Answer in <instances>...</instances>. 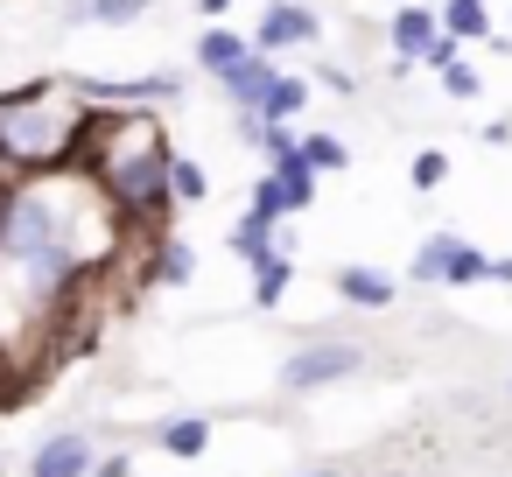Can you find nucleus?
<instances>
[{"label":"nucleus","mask_w":512,"mask_h":477,"mask_svg":"<svg viewBox=\"0 0 512 477\" xmlns=\"http://www.w3.org/2000/svg\"><path fill=\"white\" fill-rule=\"evenodd\" d=\"M449 57H463V43H456V36H442V29H435V36H428V50H421V57H414V64H435V71H442V64H449Z\"/></svg>","instance_id":"22"},{"label":"nucleus","mask_w":512,"mask_h":477,"mask_svg":"<svg viewBox=\"0 0 512 477\" xmlns=\"http://www.w3.org/2000/svg\"><path fill=\"white\" fill-rule=\"evenodd\" d=\"M491 281H505V288H512V253H498V260H491Z\"/></svg>","instance_id":"24"},{"label":"nucleus","mask_w":512,"mask_h":477,"mask_svg":"<svg viewBox=\"0 0 512 477\" xmlns=\"http://www.w3.org/2000/svg\"><path fill=\"white\" fill-rule=\"evenodd\" d=\"M246 267H253V309H281L288 288H295V274H302V260H295L288 246H267V253H253Z\"/></svg>","instance_id":"7"},{"label":"nucleus","mask_w":512,"mask_h":477,"mask_svg":"<svg viewBox=\"0 0 512 477\" xmlns=\"http://www.w3.org/2000/svg\"><path fill=\"white\" fill-rule=\"evenodd\" d=\"M267 176H274V190H281V204H288V218L316 204V169L302 162V148H281V155L267 162Z\"/></svg>","instance_id":"10"},{"label":"nucleus","mask_w":512,"mask_h":477,"mask_svg":"<svg viewBox=\"0 0 512 477\" xmlns=\"http://www.w3.org/2000/svg\"><path fill=\"white\" fill-rule=\"evenodd\" d=\"M169 197H176V204H204V197H211V176H204L190 155H169Z\"/></svg>","instance_id":"16"},{"label":"nucleus","mask_w":512,"mask_h":477,"mask_svg":"<svg viewBox=\"0 0 512 477\" xmlns=\"http://www.w3.org/2000/svg\"><path fill=\"white\" fill-rule=\"evenodd\" d=\"M414 281H428V288L491 281V253L470 246V239H456V232H435V239H421V253H414Z\"/></svg>","instance_id":"2"},{"label":"nucleus","mask_w":512,"mask_h":477,"mask_svg":"<svg viewBox=\"0 0 512 477\" xmlns=\"http://www.w3.org/2000/svg\"><path fill=\"white\" fill-rule=\"evenodd\" d=\"M197 8H204V15H211V22H218V15H225V8H239V0H197Z\"/></svg>","instance_id":"25"},{"label":"nucleus","mask_w":512,"mask_h":477,"mask_svg":"<svg viewBox=\"0 0 512 477\" xmlns=\"http://www.w3.org/2000/svg\"><path fill=\"white\" fill-rule=\"evenodd\" d=\"M316 36H323V22H316L309 0H274L246 43H253L260 57H281V50H302V43H316Z\"/></svg>","instance_id":"5"},{"label":"nucleus","mask_w":512,"mask_h":477,"mask_svg":"<svg viewBox=\"0 0 512 477\" xmlns=\"http://www.w3.org/2000/svg\"><path fill=\"white\" fill-rule=\"evenodd\" d=\"M295 148H302V162H309L316 176H330V169H344V162H351V148H344L337 134H302Z\"/></svg>","instance_id":"18"},{"label":"nucleus","mask_w":512,"mask_h":477,"mask_svg":"<svg viewBox=\"0 0 512 477\" xmlns=\"http://www.w3.org/2000/svg\"><path fill=\"white\" fill-rule=\"evenodd\" d=\"M162 449H169V456H204V449H211V421H197V414L169 421V428H162Z\"/></svg>","instance_id":"17"},{"label":"nucleus","mask_w":512,"mask_h":477,"mask_svg":"<svg viewBox=\"0 0 512 477\" xmlns=\"http://www.w3.org/2000/svg\"><path fill=\"white\" fill-rule=\"evenodd\" d=\"M281 218H288V204H281L274 176H260V183H253V204H246V218L232 225V253H239V260L267 253V246H274V225H281Z\"/></svg>","instance_id":"6"},{"label":"nucleus","mask_w":512,"mask_h":477,"mask_svg":"<svg viewBox=\"0 0 512 477\" xmlns=\"http://www.w3.org/2000/svg\"><path fill=\"white\" fill-rule=\"evenodd\" d=\"M442 176H449V155H442V148H421V155H414V190H435Z\"/></svg>","instance_id":"21"},{"label":"nucleus","mask_w":512,"mask_h":477,"mask_svg":"<svg viewBox=\"0 0 512 477\" xmlns=\"http://www.w3.org/2000/svg\"><path fill=\"white\" fill-rule=\"evenodd\" d=\"M386 36H393V57L414 64V57L428 50V36H435V15H428V8H400V15L386 22Z\"/></svg>","instance_id":"13"},{"label":"nucleus","mask_w":512,"mask_h":477,"mask_svg":"<svg viewBox=\"0 0 512 477\" xmlns=\"http://www.w3.org/2000/svg\"><path fill=\"white\" fill-rule=\"evenodd\" d=\"M337 295L344 302H358V309H386L393 302V274H379V267H337Z\"/></svg>","instance_id":"11"},{"label":"nucleus","mask_w":512,"mask_h":477,"mask_svg":"<svg viewBox=\"0 0 512 477\" xmlns=\"http://www.w3.org/2000/svg\"><path fill=\"white\" fill-rule=\"evenodd\" d=\"M302 106H309V78L274 71V85H267V99H260V113H253V120H295Z\"/></svg>","instance_id":"15"},{"label":"nucleus","mask_w":512,"mask_h":477,"mask_svg":"<svg viewBox=\"0 0 512 477\" xmlns=\"http://www.w3.org/2000/svg\"><path fill=\"white\" fill-rule=\"evenodd\" d=\"M442 92H449V99H477V92H484V78H477V64H463V57H449V64H442Z\"/></svg>","instance_id":"20"},{"label":"nucleus","mask_w":512,"mask_h":477,"mask_svg":"<svg viewBox=\"0 0 512 477\" xmlns=\"http://www.w3.org/2000/svg\"><path fill=\"white\" fill-rule=\"evenodd\" d=\"M78 113H85V99H78L71 85H50V78L0 92V183L71 169Z\"/></svg>","instance_id":"1"},{"label":"nucleus","mask_w":512,"mask_h":477,"mask_svg":"<svg viewBox=\"0 0 512 477\" xmlns=\"http://www.w3.org/2000/svg\"><path fill=\"white\" fill-rule=\"evenodd\" d=\"M148 15V0H85V22H106V29H127Z\"/></svg>","instance_id":"19"},{"label":"nucleus","mask_w":512,"mask_h":477,"mask_svg":"<svg viewBox=\"0 0 512 477\" xmlns=\"http://www.w3.org/2000/svg\"><path fill=\"white\" fill-rule=\"evenodd\" d=\"M246 50H253V43H246L239 29H225V22H211V29L197 36V64H204L211 78H225V71H232V64H239Z\"/></svg>","instance_id":"12"},{"label":"nucleus","mask_w":512,"mask_h":477,"mask_svg":"<svg viewBox=\"0 0 512 477\" xmlns=\"http://www.w3.org/2000/svg\"><path fill=\"white\" fill-rule=\"evenodd\" d=\"M365 365V351L358 344H302L288 365H281V386H295V393H316V386H337V379H351Z\"/></svg>","instance_id":"4"},{"label":"nucleus","mask_w":512,"mask_h":477,"mask_svg":"<svg viewBox=\"0 0 512 477\" xmlns=\"http://www.w3.org/2000/svg\"><path fill=\"white\" fill-rule=\"evenodd\" d=\"M71 92L85 106H162L183 92L176 71H148V78H71Z\"/></svg>","instance_id":"3"},{"label":"nucleus","mask_w":512,"mask_h":477,"mask_svg":"<svg viewBox=\"0 0 512 477\" xmlns=\"http://www.w3.org/2000/svg\"><path fill=\"white\" fill-rule=\"evenodd\" d=\"M225 92H232V106L239 113H260V99H267V85H274V57H260V50H246L225 78H218Z\"/></svg>","instance_id":"9"},{"label":"nucleus","mask_w":512,"mask_h":477,"mask_svg":"<svg viewBox=\"0 0 512 477\" xmlns=\"http://www.w3.org/2000/svg\"><path fill=\"white\" fill-rule=\"evenodd\" d=\"M127 470H134L127 456H106V463H92V477H127Z\"/></svg>","instance_id":"23"},{"label":"nucleus","mask_w":512,"mask_h":477,"mask_svg":"<svg viewBox=\"0 0 512 477\" xmlns=\"http://www.w3.org/2000/svg\"><path fill=\"white\" fill-rule=\"evenodd\" d=\"M29 477H92V442H85L78 428H64V435H50V442L36 449V463H29Z\"/></svg>","instance_id":"8"},{"label":"nucleus","mask_w":512,"mask_h":477,"mask_svg":"<svg viewBox=\"0 0 512 477\" xmlns=\"http://www.w3.org/2000/svg\"><path fill=\"white\" fill-rule=\"evenodd\" d=\"M435 29L456 36V43H484V36H491V15H484V0H442Z\"/></svg>","instance_id":"14"}]
</instances>
